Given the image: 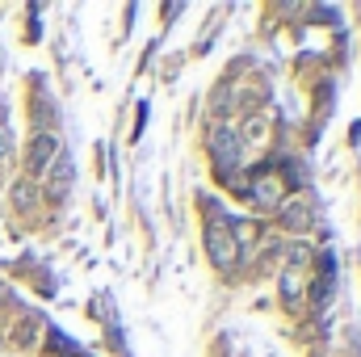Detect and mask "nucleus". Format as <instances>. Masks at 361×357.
<instances>
[{
    "label": "nucleus",
    "instance_id": "9",
    "mask_svg": "<svg viewBox=\"0 0 361 357\" xmlns=\"http://www.w3.org/2000/svg\"><path fill=\"white\" fill-rule=\"evenodd\" d=\"M8 151H13V135H8V130H4V126H0V160H4V156H8Z\"/></svg>",
    "mask_w": 361,
    "mask_h": 357
},
{
    "label": "nucleus",
    "instance_id": "8",
    "mask_svg": "<svg viewBox=\"0 0 361 357\" xmlns=\"http://www.w3.org/2000/svg\"><path fill=\"white\" fill-rule=\"evenodd\" d=\"M17 206H21V210L34 206V185H17Z\"/></svg>",
    "mask_w": 361,
    "mask_h": 357
},
{
    "label": "nucleus",
    "instance_id": "7",
    "mask_svg": "<svg viewBox=\"0 0 361 357\" xmlns=\"http://www.w3.org/2000/svg\"><path fill=\"white\" fill-rule=\"evenodd\" d=\"M46 345H50V349H55V353H67V357L84 353V349H80V345H76V341H67V337H63V332H55V328H50V332H46Z\"/></svg>",
    "mask_w": 361,
    "mask_h": 357
},
{
    "label": "nucleus",
    "instance_id": "11",
    "mask_svg": "<svg viewBox=\"0 0 361 357\" xmlns=\"http://www.w3.org/2000/svg\"><path fill=\"white\" fill-rule=\"evenodd\" d=\"M76 357H88V353H76Z\"/></svg>",
    "mask_w": 361,
    "mask_h": 357
},
{
    "label": "nucleus",
    "instance_id": "5",
    "mask_svg": "<svg viewBox=\"0 0 361 357\" xmlns=\"http://www.w3.org/2000/svg\"><path fill=\"white\" fill-rule=\"evenodd\" d=\"M282 223H286L290 231H307V227H311V206H307V202H286V206H282Z\"/></svg>",
    "mask_w": 361,
    "mask_h": 357
},
{
    "label": "nucleus",
    "instance_id": "6",
    "mask_svg": "<svg viewBox=\"0 0 361 357\" xmlns=\"http://www.w3.org/2000/svg\"><path fill=\"white\" fill-rule=\"evenodd\" d=\"M244 194H252V202H261V206L282 202V194H278V185H273V181H261V185H252V189H244Z\"/></svg>",
    "mask_w": 361,
    "mask_h": 357
},
{
    "label": "nucleus",
    "instance_id": "1",
    "mask_svg": "<svg viewBox=\"0 0 361 357\" xmlns=\"http://www.w3.org/2000/svg\"><path fill=\"white\" fill-rule=\"evenodd\" d=\"M210 156H214V168H219L223 177H231V173L240 168V160H244V143H240V135H236L231 126H219V130L210 135Z\"/></svg>",
    "mask_w": 361,
    "mask_h": 357
},
{
    "label": "nucleus",
    "instance_id": "4",
    "mask_svg": "<svg viewBox=\"0 0 361 357\" xmlns=\"http://www.w3.org/2000/svg\"><path fill=\"white\" fill-rule=\"evenodd\" d=\"M46 185H50V194H55V198H63V194L71 189V156H67V151H59V156H55V164L46 168Z\"/></svg>",
    "mask_w": 361,
    "mask_h": 357
},
{
    "label": "nucleus",
    "instance_id": "10",
    "mask_svg": "<svg viewBox=\"0 0 361 357\" xmlns=\"http://www.w3.org/2000/svg\"><path fill=\"white\" fill-rule=\"evenodd\" d=\"M307 257H311V252H307V248H294V252H290V265H294V269H299V265H307Z\"/></svg>",
    "mask_w": 361,
    "mask_h": 357
},
{
    "label": "nucleus",
    "instance_id": "3",
    "mask_svg": "<svg viewBox=\"0 0 361 357\" xmlns=\"http://www.w3.org/2000/svg\"><path fill=\"white\" fill-rule=\"evenodd\" d=\"M55 156H59V139H55V135H38V139L29 143V156H25L29 177H46V168L55 164Z\"/></svg>",
    "mask_w": 361,
    "mask_h": 357
},
{
    "label": "nucleus",
    "instance_id": "2",
    "mask_svg": "<svg viewBox=\"0 0 361 357\" xmlns=\"http://www.w3.org/2000/svg\"><path fill=\"white\" fill-rule=\"evenodd\" d=\"M206 252H210V261H214L219 269H231V265H236L240 244H236V236L227 231V223H210V227H206Z\"/></svg>",
    "mask_w": 361,
    "mask_h": 357
}]
</instances>
